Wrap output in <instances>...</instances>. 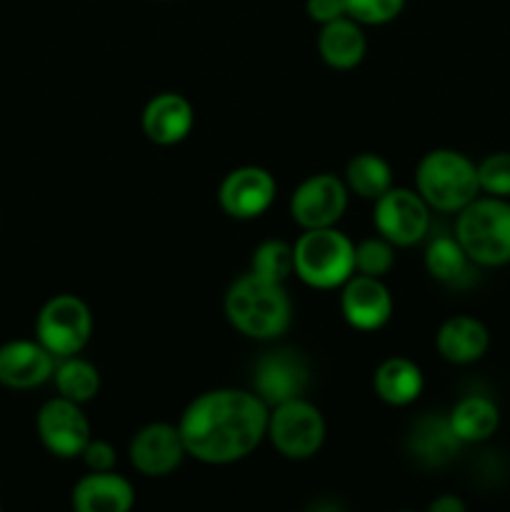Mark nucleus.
<instances>
[{
    "label": "nucleus",
    "instance_id": "4",
    "mask_svg": "<svg viewBox=\"0 0 510 512\" xmlns=\"http://www.w3.org/2000/svg\"><path fill=\"white\" fill-rule=\"evenodd\" d=\"M415 185L430 208L443 210V213H458L478 198V165H473L463 153H455V150H430L420 160Z\"/></svg>",
    "mask_w": 510,
    "mask_h": 512
},
{
    "label": "nucleus",
    "instance_id": "6",
    "mask_svg": "<svg viewBox=\"0 0 510 512\" xmlns=\"http://www.w3.org/2000/svg\"><path fill=\"white\" fill-rule=\"evenodd\" d=\"M268 438L285 458L308 460L323 448L325 420L320 410L308 400H288L270 410Z\"/></svg>",
    "mask_w": 510,
    "mask_h": 512
},
{
    "label": "nucleus",
    "instance_id": "5",
    "mask_svg": "<svg viewBox=\"0 0 510 512\" xmlns=\"http://www.w3.org/2000/svg\"><path fill=\"white\" fill-rule=\"evenodd\" d=\"M293 253L295 275L310 288H338L355 273V245L335 225L305 230Z\"/></svg>",
    "mask_w": 510,
    "mask_h": 512
},
{
    "label": "nucleus",
    "instance_id": "22",
    "mask_svg": "<svg viewBox=\"0 0 510 512\" xmlns=\"http://www.w3.org/2000/svg\"><path fill=\"white\" fill-rule=\"evenodd\" d=\"M448 420L463 443H483L498 430L500 415L493 400L483 395H470L455 405Z\"/></svg>",
    "mask_w": 510,
    "mask_h": 512
},
{
    "label": "nucleus",
    "instance_id": "30",
    "mask_svg": "<svg viewBox=\"0 0 510 512\" xmlns=\"http://www.w3.org/2000/svg\"><path fill=\"white\" fill-rule=\"evenodd\" d=\"M83 460L93 473H103V470H113V465L118 463V455L110 443L90 438V443L83 450Z\"/></svg>",
    "mask_w": 510,
    "mask_h": 512
},
{
    "label": "nucleus",
    "instance_id": "31",
    "mask_svg": "<svg viewBox=\"0 0 510 512\" xmlns=\"http://www.w3.org/2000/svg\"><path fill=\"white\" fill-rule=\"evenodd\" d=\"M305 10H308L310 20L320 25L348 15L345 13V0H305Z\"/></svg>",
    "mask_w": 510,
    "mask_h": 512
},
{
    "label": "nucleus",
    "instance_id": "7",
    "mask_svg": "<svg viewBox=\"0 0 510 512\" xmlns=\"http://www.w3.org/2000/svg\"><path fill=\"white\" fill-rule=\"evenodd\" d=\"M35 333L38 343L45 345L55 358H70L88 345L93 333V315L88 305L75 295H55L38 313Z\"/></svg>",
    "mask_w": 510,
    "mask_h": 512
},
{
    "label": "nucleus",
    "instance_id": "25",
    "mask_svg": "<svg viewBox=\"0 0 510 512\" xmlns=\"http://www.w3.org/2000/svg\"><path fill=\"white\" fill-rule=\"evenodd\" d=\"M55 388L63 398L73 400V403H88L98 395L100 390V373L95 365L88 360H80L75 355L63 358V363L55 365Z\"/></svg>",
    "mask_w": 510,
    "mask_h": 512
},
{
    "label": "nucleus",
    "instance_id": "24",
    "mask_svg": "<svg viewBox=\"0 0 510 512\" xmlns=\"http://www.w3.org/2000/svg\"><path fill=\"white\" fill-rule=\"evenodd\" d=\"M348 188L365 200H378L385 190L393 188V173L390 165L375 153L355 155L345 170Z\"/></svg>",
    "mask_w": 510,
    "mask_h": 512
},
{
    "label": "nucleus",
    "instance_id": "32",
    "mask_svg": "<svg viewBox=\"0 0 510 512\" xmlns=\"http://www.w3.org/2000/svg\"><path fill=\"white\" fill-rule=\"evenodd\" d=\"M430 510L433 512H463L465 503L463 500L455 498V495H443V498H438L430 503Z\"/></svg>",
    "mask_w": 510,
    "mask_h": 512
},
{
    "label": "nucleus",
    "instance_id": "2",
    "mask_svg": "<svg viewBox=\"0 0 510 512\" xmlns=\"http://www.w3.org/2000/svg\"><path fill=\"white\" fill-rule=\"evenodd\" d=\"M225 315L235 330L255 340H273L288 330L293 308L283 283L248 273L230 285Z\"/></svg>",
    "mask_w": 510,
    "mask_h": 512
},
{
    "label": "nucleus",
    "instance_id": "1",
    "mask_svg": "<svg viewBox=\"0 0 510 512\" xmlns=\"http://www.w3.org/2000/svg\"><path fill=\"white\" fill-rule=\"evenodd\" d=\"M270 408L255 393L220 388L185 408L178 428L188 455L210 465L243 460L268 435Z\"/></svg>",
    "mask_w": 510,
    "mask_h": 512
},
{
    "label": "nucleus",
    "instance_id": "3",
    "mask_svg": "<svg viewBox=\"0 0 510 512\" xmlns=\"http://www.w3.org/2000/svg\"><path fill=\"white\" fill-rule=\"evenodd\" d=\"M455 238L478 265L498 268L510 263V203L505 198H475L458 210Z\"/></svg>",
    "mask_w": 510,
    "mask_h": 512
},
{
    "label": "nucleus",
    "instance_id": "17",
    "mask_svg": "<svg viewBox=\"0 0 510 512\" xmlns=\"http://www.w3.org/2000/svg\"><path fill=\"white\" fill-rule=\"evenodd\" d=\"M463 440L455 435L453 425L445 415H423L415 420L408 438V450L415 460H420L428 468H440L450 463L463 448Z\"/></svg>",
    "mask_w": 510,
    "mask_h": 512
},
{
    "label": "nucleus",
    "instance_id": "12",
    "mask_svg": "<svg viewBox=\"0 0 510 512\" xmlns=\"http://www.w3.org/2000/svg\"><path fill=\"white\" fill-rule=\"evenodd\" d=\"M188 455L178 425L150 423L135 433L130 443V463L148 478L170 475Z\"/></svg>",
    "mask_w": 510,
    "mask_h": 512
},
{
    "label": "nucleus",
    "instance_id": "19",
    "mask_svg": "<svg viewBox=\"0 0 510 512\" xmlns=\"http://www.w3.org/2000/svg\"><path fill=\"white\" fill-rule=\"evenodd\" d=\"M435 345L448 363L468 365L483 358L490 345V335L480 320L458 315V318H450L440 325Z\"/></svg>",
    "mask_w": 510,
    "mask_h": 512
},
{
    "label": "nucleus",
    "instance_id": "29",
    "mask_svg": "<svg viewBox=\"0 0 510 512\" xmlns=\"http://www.w3.org/2000/svg\"><path fill=\"white\" fill-rule=\"evenodd\" d=\"M405 0H345V13L360 25H383L400 15Z\"/></svg>",
    "mask_w": 510,
    "mask_h": 512
},
{
    "label": "nucleus",
    "instance_id": "9",
    "mask_svg": "<svg viewBox=\"0 0 510 512\" xmlns=\"http://www.w3.org/2000/svg\"><path fill=\"white\" fill-rule=\"evenodd\" d=\"M38 435L40 443L55 455V458H78L83 455L85 445L90 443V423L80 410V403L68 398H55L40 408L38 413Z\"/></svg>",
    "mask_w": 510,
    "mask_h": 512
},
{
    "label": "nucleus",
    "instance_id": "8",
    "mask_svg": "<svg viewBox=\"0 0 510 512\" xmlns=\"http://www.w3.org/2000/svg\"><path fill=\"white\" fill-rule=\"evenodd\" d=\"M375 228L393 245H415L430 228V205L408 188H390L375 200Z\"/></svg>",
    "mask_w": 510,
    "mask_h": 512
},
{
    "label": "nucleus",
    "instance_id": "11",
    "mask_svg": "<svg viewBox=\"0 0 510 512\" xmlns=\"http://www.w3.org/2000/svg\"><path fill=\"white\" fill-rule=\"evenodd\" d=\"M253 388L268 408L303 398L308 388V365L295 350H273L255 365Z\"/></svg>",
    "mask_w": 510,
    "mask_h": 512
},
{
    "label": "nucleus",
    "instance_id": "16",
    "mask_svg": "<svg viewBox=\"0 0 510 512\" xmlns=\"http://www.w3.org/2000/svg\"><path fill=\"white\" fill-rule=\"evenodd\" d=\"M193 105L178 93H160L145 105L143 130L153 143L175 145L193 130Z\"/></svg>",
    "mask_w": 510,
    "mask_h": 512
},
{
    "label": "nucleus",
    "instance_id": "18",
    "mask_svg": "<svg viewBox=\"0 0 510 512\" xmlns=\"http://www.w3.org/2000/svg\"><path fill=\"white\" fill-rule=\"evenodd\" d=\"M133 503V485L110 470L85 475L73 488V508L80 512H125Z\"/></svg>",
    "mask_w": 510,
    "mask_h": 512
},
{
    "label": "nucleus",
    "instance_id": "27",
    "mask_svg": "<svg viewBox=\"0 0 510 512\" xmlns=\"http://www.w3.org/2000/svg\"><path fill=\"white\" fill-rule=\"evenodd\" d=\"M395 263L393 243L385 240L383 235L380 238H368L360 240L355 245V270L360 275H370V278H383L385 273H390Z\"/></svg>",
    "mask_w": 510,
    "mask_h": 512
},
{
    "label": "nucleus",
    "instance_id": "13",
    "mask_svg": "<svg viewBox=\"0 0 510 512\" xmlns=\"http://www.w3.org/2000/svg\"><path fill=\"white\" fill-rule=\"evenodd\" d=\"M275 178L258 165H243L230 170L228 178L220 185V205L228 215L240 220H250L263 215L275 200Z\"/></svg>",
    "mask_w": 510,
    "mask_h": 512
},
{
    "label": "nucleus",
    "instance_id": "26",
    "mask_svg": "<svg viewBox=\"0 0 510 512\" xmlns=\"http://www.w3.org/2000/svg\"><path fill=\"white\" fill-rule=\"evenodd\" d=\"M250 273L260 275L265 280L285 283L290 273H295V253L293 245L283 240H265L255 248L253 260H250Z\"/></svg>",
    "mask_w": 510,
    "mask_h": 512
},
{
    "label": "nucleus",
    "instance_id": "23",
    "mask_svg": "<svg viewBox=\"0 0 510 512\" xmlns=\"http://www.w3.org/2000/svg\"><path fill=\"white\" fill-rule=\"evenodd\" d=\"M470 263L455 235H435L425 250V268L440 283L463 285L470 278Z\"/></svg>",
    "mask_w": 510,
    "mask_h": 512
},
{
    "label": "nucleus",
    "instance_id": "14",
    "mask_svg": "<svg viewBox=\"0 0 510 512\" xmlns=\"http://www.w3.org/2000/svg\"><path fill=\"white\" fill-rule=\"evenodd\" d=\"M55 355L38 340H13L0 345V385L13 390L38 388L53 378Z\"/></svg>",
    "mask_w": 510,
    "mask_h": 512
},
{
    "label": "nucleus",
    "instance_id": "21",
    "mask_svg": "<svg viewBox=\"0 0 510 512\" xmlns=\"http://www.w3.org/2000/svg\"><path fill=\"white\" fill-rule=\"evenodd\" d=\"M375 393L388 405H410L423 393V373L408 358H388L375 370Z\"/></svg>",
    "mask_w": 510,
    "mask_h": 512
},
{
    "label": "nucleus",
    "instance_id": "10",
    "mask_svg": "<svg viewBox=\"0 0 510 512\" xmlns=\"http://www.w3.org/2000/svg\"><path fill=\"white\" fill-rule=\"evenodd\" d=\"M348 208V190L335 175L320 173L303 180L290 200V213L300 228H330Z\"/></svg>",
    "mask_w": 510,
    "mask_h": 512
},
{
    "label": "nucleus",
    "instance_id": "15",
    "mask_svg": "<svg viewBox=\"0 0 510 512\" xmlns=\"http://www.w3.org/2000/svg\"><path fill=\"white\" fill-rule=\"evenodd\" d=\"M340 308L353 328L378 330L393 315V298H390L388 288L380 283V278L358 273L345 280Z\"/></svg>",
    "mask_w": 510,
    "mask_h": 512
},
{
    "label": "nucleus",
    "instance_id": "28",
    "mask_svg": "<svg viewBox=\"0 0 510 512\" xmlns=\"http://www.w3.org/2000/svg\"><path fill=\"white\" fill-rule=\"evenodd\" d=\"M480 190L495 198H510V153H493L478 165Z\"/></svg>",
    "mask_w": 510,
    "mask_h": 512
},
{
    "label": "nucleus",
    "instance_id": "20",
    "mask_svg": "<svg viewBox=\"0 0 510 512\" xmlns=\"http://www.w3.org/2000/svg\"><path fill=\"white\" fill-rule=\"evenodd\" d=\"M365 48H368V43H365L360 23L350 15L325 23L318 35V50L330 68H355L365 58Z\"/></svg>",
    "mask_w": 510,
    "mask_h": 512
}]
</instances>
